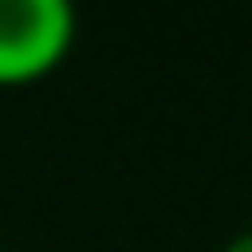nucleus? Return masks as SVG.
I'll use <instances>...</instances> for the list:
<instances>
[{
  "mask_svg": "<svg viewBox=\"0 0 252 252\" xmlns=\"http://www.w3.org/2000/svg\"><path fill=\"white\" fill-rule=\"evenodd\" d=\"M75 42L70 0H0V84L52 70Z\"/></svg>",
  "mask_w": 252,
  "mask_h": 252,
  "instance_id": "1",
  "label": "nucleus"
},
{
  "mask_svg": "<svg viewBox=\"0 0 252 252\" xmlns=\"http://www.w3.org/2000/svg\"><path fill=\"white\" fill-rule=\"evenodd\" d=\"M224 252H252V229H243V234H234L224 243Z\"/></svg>",
  "mask_w": 252,
  "mask_h": 252,
  "instance_id": "2",
  "label": "nucleus"
}]
</instances>
